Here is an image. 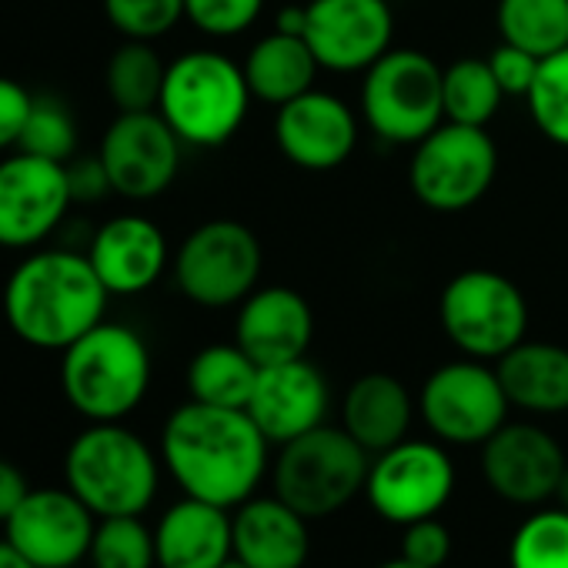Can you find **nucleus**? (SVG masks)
I'll use <instances>...</instances> for the list:
<instances>
[{"label":"nucleus","mask_w":568,"mask_h":568,"mask_svg":"<svg viewBox=\"0 0 568 568\" xmlns=\"http://www.w3.org/2000/svg\"><path fill=\"white\" fill-rule=\"evenodd\" d=\"M31 485L24 478V471L8 462V458H0V521H8L14 515V508L28 498Z\"/></svg>","instance_id":"a19ab883"},{"label":"nucleus","mask_w":568,"mask_h":568,"mask_svg":"<svg viewBox=\"0 0 568 568\" xmlns=\"http://www.w3.org/2000/svg\"><path fill=\"white\" fill-rule=\"evenodd\" d=\"M264 11V0H184V18L207 38H237Z\"/></svg>","instance_id":"c9c22d12"},{"label":"nucleus","mask_w":568,"mask_h":568,"mask_svg":"<svg viewBox=\"0 0 568 568\" xmlns=\"http://www.w3.org/2000/svg\"><path fill=\"white\" fill-rule=\"evenodd\" d=\"M442 101H445V121L488 128V121L498 114L505 94L488 68V58H462L445 68L442 74Z\"/></svg>","instance_id":"c756f323"},{"label":"nucleus","mask_w":568,"mask_h":568,"mask_svg":"<svg viewBox=\"0 0 568 568\" xmlns=\"http://www.w3.org/2000/svg\"><path fill=\"white\" fill-rule=\"evenodd\" d=\"M261 241L231 217L197 224L174 254V281L181 295L201 308L241 305L261 277Z\"/></svg>","instance_id":"1a4fd4ad"},{"label":"nucleus","mask_w":568,"mask_h":568,"mask_svg":"<svg viewBox=\"0 0 568 568\" xmlns=\"http://www.w3.org/2000/svg\"><path fill=\"white\" fill-rule=\"evenodd\" d=\"M18 151L68 164L78 154V121L71 108L54 94H34Z\"/></svg>","instance_id":"473e14b6"},{"label":"nucleus","mask_w":568,"mask_h":568,"mask_svg":"<svg viewBox=\"0 0 568 568\" xmlns=\"http://www.w3.org/2000/svg\"><path fill=\"white\" fill-rule=\"evenodd\" d=\"M455 491V465L442 445L432 442H398L372 455L365 498L368 505L395 525H412L435 518Z\"/></svg>","instance_id":"f8f14e48"},{"label":"nucleus","mask_w":568,"mask_h":568,"mask_svg":"<svg viewBox=\"0 0 568 568\" xmlns=\"http://www.w3.org/2000/svg\"><path fill=\"white\" fill-rule=\"evenodd\" d=\"M418 402L388 372L362 375L342 402V428L372 455L408 438Z\"/></svg>","instance_id":"b1692460"},{"label":"nucleus","mask_w":568,"mask_h":568,"mask_svg":"<svg viewBox=\"0 0 568 568\" xmlns=\"http://www.w3.org/2000/svg\"><path fill=\"white\" fill-rule=\"evenodd\" d=\"M378 568H422V565H415V561H408V558H395V561H385V565H378Z\"/></svg>","instance_id":"a18cd8bd"},{"label":"nucleus","mask_w":568,"mask_h":568,"mask_svg":"<svg viewBox=\"0 0 568 568\" xmlns=\"http://www.w3.org/2000/svg\"><path fill=\"white\" fill-rule=\"evenodd\" d=\"M452 555V531L438 518L412 521L402 535V558L422 568H442Z\"/></svg>","instance_id":"4c0bfd02"},{"label":"nucleus","mask_w":568,"mask_h":568,"mask_svg":"<svg viewBox=\"0 0 568 568\" xmlns=\"http://www.w3.org/2000/svg\"><path fill=\"white\" fill-rule=\"evenodd\" d=\"M0 322H4V305H0Z\"/></svg>","instance_id":"de8ad7c7"},{"label":"nucleus","mask_w":568,"mask_h":568,"mask_svg":"<svg viewBox=\"0 0 568 568\" xmlns=\"http://www.w3.org/2000/svg\"><path fill=\"white\" fill-rule=\"evenodd\" d=\"M267 438L244 408L187 402L161 432V458L184 495L237 508L267 471Z\"/></svg>","instance_id":"f257e3e1"},{"label":"nucleus","mask_w":568,"mask_h":568,"mask_svg":"<svg viewBox=\"0 0 568 568\" xmlns=\"http://www.w3.org/2000/svg\"><path fill=\"white\" fill-rule=\"evenodd\" d=\"M111 292L88 254L68 247L31 251L8 277L4 322L31 348L64 352L108 315Z\"/></svg>","instance_id":"f03ea898"},{"label":"nucleus","mask_w":568,"mask_h":568,"mask_svg":"<svg viewBox=\"0 0 568 568\" xmlns=\"http://www.w3.org/2000/svg\"><path fill=\"white\" fill-rule=\"evenodd\" d=\"M88 561L91 568H154V531L141 521V515L98 518Z\"/></svg>","instance_id":"7c9ffc66"},{"label":"nucleus","mask_w":568,"mask_h":568,"mask_svg":"<svg viewBox=\"0 0 568 568\" xmlns=\"http://www.w3.org/2000/svg\"><path fill=\"white\" fill-rule=\"evenodd\" d=\"M525 104L541 138L568 151V48L541 58Z\"/></svg>","instance_id":"72a5a7b5"},{"label":"nucleus","mask_w":568,"mask_h":568,"mask_svg":"<svg viewBox=\"0 0 568 568\" xmlns=\"http://www.w3.org/2000/svg\"><path fill=\"white\" fill-rule=\"evenodd\" d=\"M71 204L64 164L24 151L0 161V247H38L54 234Z\"/></svg>","instance_id":"4468645a"},{"label":"nucleus","mask_w":568,"mask_h":568,"mask_svg":"<svg viewBox=\"0 0 568 568\" xmlns=\"http://www.w3.org/2000/svg\"><path fill=\"white\" fill-rule=\"evenodd\" d=\"M511 408L531 415L568 412V348L551 342H521L495 362Z\"/></svg>","instance_id":"393cba45"},{"label":"nucleus","mask_w":568,"mask_h":568,"mask_svg":"<svg viewBox=\"0 0 568 568\" xmlns=\"http://www.w3.org/2000/svg\"><path fill=\"white\" fill-rule=\"evenodd\" d=\"M315 338V312L308 298L288 284L254 288L237 305L234 342L264 368L308 355Z\"/></svg>","instance_id":"aec40b11"},{"label":"nucleus","mask_w":568,"mask_h":568,"mask_svg":"<svg viewBox=\"0 0 568 568\" xmlns=\"http://www.w3.org/2000/svg\"><path fill=\"white\" fill-rule=\"evenodd\" d=\"M538 64H541V58H535V54H528V51H521L515 44H505V41L488 54V68H491V74H495L505 98H521L525 101L531 84H535Z\"/></svg>","instance_id":"e433bc0d"},{"label":"nucleus","mask_w":568,"mask_h":568,"mask_svg":"<svg viewBox=\"0 0 568 568\" xmlns=\"http://www.w3.org/2000/svg\"><path fill=\"white\" fill-rule=\"evenodd\" d=\"M305 28H308V4H284L274 14V31H281V34L305 38Z\"/></svg>","instance_id":"79ce46f5"},{"label":"nucleus","mask_w":568,"mask_h":568,"mask_svg":"<svg viewBox=\"0 0 568 568\" xmlns=\"http://www.w3.org/2000/svg\"><path fill=\"white\" fill-rule=\"evenodd\" d=\"M395 14L385 0H308L305 41L322 71L365 74L392 51Z\"/></svg>","instance_id":"dca6fc26"},{"label":"nucleus","mask_w":568,"mask_h":568,"mask_svg":"<svg viewBox=\"0 0 568 568\" xmlns=\"http://www.w3.org/2000/svg\"><path fill=\"white\" fill-rule=\"evenodd\" d=\"M442 74L432 54L392 48L382 54L362 84V118L388 144L415 148L445 121Z\"/></svg>","instance_id":"6e6552de"},{"label":"nucleus","mask_w":568,"mask_h":568,"mask_svg":"<svg viewBox=\"0 0 568 568\" xmlns=\"http://www.w3.org/2000/svg\"><path fill=\"white\" fill-rule=\"evenodd\" d=\"M372 452L345 428L318 425L284 442L274 458V495L305 518H325L365 491Z\"/></svg>","instance_id":"423d86ee"},{"label":"nucleus","mask_w":568,"mask_h":568,"mask_svg":"<svg viewBox=\"0 0 568 568\" xmlns=\"http://www.w3.org/2000/svg\"><path fill=\"white\" fill-rule=\"evenodd\" d=\"M34 94L18 84L14 78H0V151H11L21 144Z\"/></svg>","instance_id":"58836bf2"},{"label":"nucleus","mask_w":568,"mask_h":568,"mask_svg":"<svg viewBox=\"0 0 568 568\" xmlns=\"http://www.w3.org/2000/svg\"><path fill=\"white\" fill-rule=\"evenodd\" d=\"M181 148V138L161 111H131L111 121L98 154L108 168L114 194L128 201H154L174 184Z\"/></svg>","instance_id":"ddd939ff"},{"label":"nucleus","mask_w":568,"mask_h":568,"mask_svg":"<svg viewBox=\"0 0 568 568\" xmlns=\"http://www.w3.org/2000/svg\"><path fill=\"white\" fill-rule=\"evenodd\" d=\"M151 388V352L144 338L114 322L81 335L61 358V392L88 422L128 418Z\"/></svg>","instance_id":"20e7f679"},{"label":"nucleus","mask_w":568,"mask_h":568,"mask_svg":"<svg viewBox=\"0 0 568 568\" xmlns=\"http://www.w3.org/2000/svg\"><path fill=\"white\" fill-rule=\"evenodd\" d=\"M217 568H247V565H244L241 558H234V555H231V558H227L224 565H217Z\"/></svg>","instance_id":"49530a36"},{"label":"nucleus","mask_w":568,"mask_h":568,"mask_svg":"<svg viewBox=\"0 0 568 568\" xmlns=\"http://www.w3.org/2000/svg\"><path fill=\"white\" fill-rule=\"evenodd\" d=\"M241 68L247 78L251 98L271 108H281L302 98L305 91H312L322 71L305 38L281 34V31H271L261 41H254Z\"/></svg>","instance_id":"a878e982"},{"label":"nucleus","mask_w":568,"mask_h":568,"mask_svg":"<svg viewBox=\"0 0 568 568\" xmlns=\"http://www.w3.org/2000/svg\"><path fill=\"white\" fill-rule=\"evenodd\" d=\"M565 468L561 445L528 422H505L481 445V475L508 505H541L555 498Z\"/></svg>","instance_id":"f3484780"},{"label":"nucleus","mask_w":568,"mask_h":568,"mask_svg":"<svg viewBox=\"0 0 568 568\" xmlns=\"http://www.w3.org/2000/svg\"><path fill=\"white\" fill-rule=\"evenodd\" d=\"M158 568H217L234 555L227 508L184 495L154 528Z\"/></svg>","instance_id":"5701e85b"},{"label":"nucleus","mask_w":568,"mask_h":568,"mask_svg":"<svg viewBox=\"0 0 568 568\" xmlns=\"http://www.w3.org/2000/svg\"><path fill=\"white\" fill-rule=\"evenodd\" d=\"M0 568H38L34 561H28L8 538L0 541Z\"/></svg>","instance_id":"37998d69"},{"label":"nucleus","mask_w":568,"mask_h":568,"mask_svg":"<svg viewBox=\"0 0 568 568\" xmlns=\"http://www.w3.org/2000/svg\"><path fill=\"white\" fill-rule=\"evenodd\" d=\"M64 168H68V184H71L74 204H94V201L114 194L101 154H94V158H78V154H74Z\"/></svg>","instance_id":"ea45409f"},{"label":"nucleus","mask_w":568,"mask_h":568,"mask_svg":"<svg viewBox=\"0 0 568 568\" xmlns=\"http://www.w3.org/2000/svg\"><path fill=\"white\" fill-rule=\"evenodd\" d=\"M308 518L298 515L288 501L247 498L231 518L234 558L247 568H302L312 551Z\"/></svg>","instance_id":"4be33fe9"},{"label":"nucleus","mask_w":568,"mask_h":568,"mask_svg":"<svg viewBox=\"0 0 568 568\" xmlns=\"http://www.w3.org/2000/svg\"><path fill=\"white\" fill-rule=\"evenodd\" d=\"M555 501H558V508H565V511H568V468H565V475H561V481H558Z\"/></svg>","instance_id":"c03bdc74"},{"label":"nucleus","mask_w":568,"mask_h":568,"mask_svg":"<svg viewBox=\"0 0 568 568\" xmlns=\"http://www.w3.org/2000/svg\"><path fill=\"white\" fill-rule=\"evenodd\" d=\"M332 405L328 382L318 365L308 358L281 362V365H264L257 372L247 415L254 425L264 432L271 445H284L318 425H325Z\"/></svg>","instance_id":"6ab92c4d"},{"label":"nucleus","mask_w":568,"mask_h":568,"mask_svg":"<svg viewBox=\"0 0 568 568\" xmlns=\"http://www.w3.org/2000/svg\"><path fill=\"white\" fill-rule=\"evenodd\" d=\"M257 372L261 365L237 342L207 345L187 365L191 402L217 405V408H247Z\"/></svg>","instance_id":"bb28decb"},{"label":"nucleus","mask_w":568,"mask_h":568,"mask_svg":"<svg viewBox=\"0 0 568 568\" xmlns=\"http://www.w3.org/2000/svg\"><path fill=\"white\" fill-rule=\"evenodd\" d=\"M88 257L111 295H141L161 281L168 267L164 231L141 214H121L98 227Z\"/></svg>","instance_id":"412c9836"},{"label":"nucleus","mask_w":568,"mask_h":568,"mask_svg":"<svg viewBox=\"0 0 568 568\" xmlns=\"http://www.w3.org/2000/svg\"><path fill=\"white\" fill-rule=\"evenodd\" d=\"M168 64L154 51V41H124L104 71L108 98L114 101L118 114L131 111H158L164 91Z\"/></svg>","instance_id":"c85d7f7f"},{"label":"nucleus","mask_w":568,"mask_h":568,"mask_svg":"<svg viewBox=\"0 0 568 568\" xmlns=\"http://www.w3.org/2000/svg\"><path fill=\"white\" fill-rule=\"evenodd\" d=\"M251 88L244 68L221 51H187L168 64L161 118L187 148H221L247 121Z\"/></svg>","instance_id":"39448f33"},{"label":"nucleus","mask_w":568,"mask_h":568,"mask_svg":"<svg viewBox=\"0 0 568 568\" xmlns=\"http://www.w3.org/2000/svg\"><path fill=\"white\" fill-rule=\"evenodd\" d=\"M438 322L465 358L498 362L525 342L528 302L501 271L468 267L445 284L438 298Z\"/></svg>","instance_id":"0eeeda50"},{"label":"nucleus","mask_w":568,"mask_h":568,"mask_svg":"<svg viewBox=\"0 0 568 568\" xmlns=\"http://www.w3.org/2000/svg\"><path fill=\"white\" fill-rule=\"evenodd\" d=\"M498 174V148L488 128L442 121L415 144L408 184L415 197L442 214L478 204Z\"/></svg>","instance_id":"9d476101"},{"label":"nucleus","mask_w":568,"mask_h":568,"mask_svg":"<svg viewBox=\"0 0 568 568\" xmlns=\"http://www.w3.org/2000/svg\"><path fill=\"white\" fill-rule=\"evenodd\" d=\"M274 141L302 171H335L358 148V118L338 94L312 88L277 108Z\"/></svg>","instance_id":"a211bd4d"},{"label":"nucleus","mask_w":568,"mask_h":568,"mask_svg":"<svg viewBox=\"0 0 568 568\" xmlns=\"http://www.w3.org/2000/svg\"><path fill=\"white\" fill-rule=\"evenodd\" d=\"M68 488L98 515H144L158 495L161 465L151 445L121 422H91L64 455Z\"/></svg>","instance_id":"7ed1b4c3"},{"label":"nucleus","mask_w":568,"mask_h":568,"mask_svg":"<svg viewBox=\"0 0 568 568\" xmlns=\"http://www.w3.org/2000/svg\"><path fill=\"white\" fill-rule=\"evenodd\" d=\"M511 568H568V511L541 508L528 515L508 545Z\"/></svg>","instance_id":"2f4dec72"},{"label":"nucleus","mask_w":568,"mask_h":568,"mask_svg":"<svg viewBox=\"0 0 568 568\" xmlns=\"http://www.w3.org/2000/svg\"><path fill=\"white\" fill-rule=\"evenodd\" d=\"M104 14L124 41H158L184 21V0H104Z\"/></svg>","instance_id":"f704fd0d"},{"label":"nucleus","mask_w":568,"mask_h":568,"mask_svg":"<svg viewBox=\"0 0 568 568\" xmlns=\"http://www.w3.org/2000/svg\"><path fill=\"white\" fill-rule=\"evenodd\" d=\"M98 515L71 488H31L4 521V538L38 568H74L88 558Z\"/></svg>","instance_id":"2eb2a0df"},{"label":"nucleus","mask_w":568,"mask_h":568,"mask_svg":"<svg viewBox=\"0 0 568 568\" xmlns=\"http://www.w3.org/2000/svg\"><path fill=\"white\" fill-rule=\"evenodd\" d=\"M495 28L505 44L535 58L568 48V0H498Z\"/></svg>","instance_id":"cd10ccee"},{"label":"nucleus","mask_w":568,"mask_h":568,"mask_svg":"<svg viewBox=\"0 0 568 568\" xmlns=\"http://www.w3.org/2000/svg\"><path fill=\"white\" fill-rule=\"evenodd\" d=\"M508 408L498 372L478 358L435 368L418 392L422 422L448 445H485L508 422Z\"/></svg>","instance_id":"9b49d317"}]
</instances>
